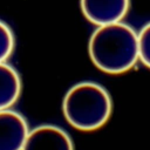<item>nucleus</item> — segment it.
<instances>
[{
  "instance_id": "nucleus-8",
  "label": "nucleus",
  "mask_w": 150,
  "mask_h": 150,
  "mask_svg": "<svg viewBox=\"0 0 150 150\" xmlns=\"http://www.w3.org/2000/svg\"><path fill=\"white\" fill-rule=\"evenodd\" d=\"M138 56L139 61L150 68V22H148L138 33Z\"/></svg>"
},
{
  "instance_id": "nucleus-1",
  "label": "nucleus",
  "mask_w": 150,
  "mask_h": 150,
  "mask_svg": "<svg viewBox=\"0 0 150 150\" xmlns=\"http://www.w3.org/2000/svg\"><path fill=\"white\" fill-rule=\"evenodd\" d=\"M88 50L93 63L100 70L122 74L139 60L138 34L122 21L98 26L90 36Z\"/></svg>"
},
{
  "instance_id": "nucleus-4",
  "label": "nucleus",
  "mask_w": 150,
  "mask_h": 150,
  "mask_svg": "<svg viewBox=\"0 0 150 150\" xmlns=\"http://www.w3.org/2000/svg\"><path fill=\"white\" fill-rule=\"evenodd\" d=\"M22 150H75L73 139L62 128L42 124L29 130Z\"/></svg>"
},
{
  "instance_id": "nucleus-5",
  "label": "nucleus",
  "mask_w": 150,
  "mask_h": 150,
  "mask_svg": "<svg viewBox=\"0 0 150 150\" xmlns=\"http://www.w3.org/2000/svg\"><path fill=\"white\" fill-rule=\"evenodd\" d=\"M28 132V123L20 112L0 110V150H22Z\"/></svg>"
},
{
  "instance_id": "nucleus-3",
  "label": "nucleus",
  "mask_w": 150,
  "mask_h": 150,
  "mask_svg": "<svg viewBox=\"0 0 150 150\" xmlns=\"http://www.w3.org/2000/svg\"><path fill=\"white\" fill-rule=\"evenodd\" d=\"M130 8V0H81L84 18L96 26L120 22Z\"/></svg>"
},
{
  "instance_id": "nucleus-7",
  "label": "nucleus",
  "mask_w": 150,
  "mask_h": 150,
  "mask_svg": "<svg viewBox=\"0 0 150 150\" xmlns=\"http://www.w3.org/2000/svg\"><path fill=\"white\" fill-rule=\"evenodd\" d=\"M14 46L15 39L11 27L0 20V62H6V60L12 55Z\"/></svg>"
},
{
  "instance_id": "nucleus-2",
  "label": "nucleus",
  "mask_w": 150,
  "mask_h": 150,
  "mask_svg": "<svg viewBox=\"0 0 150 150\" xmlns=\"http://www.w3.org/2000/svg\"><path fill=\"white\" fill-rule=\"evenodd\" d=\"M62 111L66 121L81 131L103 127L111 116L112 100L107 89L96 82L74 84L64 95Z\"/></svg>"
},
{
  "instance_id": "nucleus-6",
  "label": "nucleus",
  "mask_w": 150,
  "mask_h": 150,
  "mask_svg": "<svg viewBox=\"0 0 150 150\" xmlns=\"http://www.w3.org/2000/svg\"><path fill=\"white\" fill-rule=\"evenodd\" d=\"M21 94V79L14 67L0 62V110L8 109Z\"/></svg>"
}]
</instances>
